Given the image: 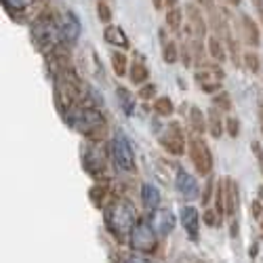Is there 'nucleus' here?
<instances>
[{"mask_svg":"<svg viewBox=\"0 0 263 263\" xmlns=\"http://www.w3.org/2000/svg\"><path fill=\"white\" fill-rule=\"evenodd\" d=\"M211 192H213V179H209V181H206V187H204V196H202V202H204V204H206L209 198H211Z\"/></svg>","mask_w":263,"mask_h":263,"instance_id":"nucleus-37","label":"nucleus"},{"mask_svg":"<svg viewBox=\"0 0 263 263\" xmlns=\"http://www.w3.org/2000/svg\"><path fill=\"white\" fill-rule=\"evenodd\" d=\"M162 59H164L166 63H175V61L179 59V51H177V45H175V42H164Z\"/></svg>","mask_w":263,"mask_h":263,"instance_id":"nucleus-29","label":"nucleus"},{"mask_svg":"<svg viewBox=\"0 0 263 263\" xmlns=\"http://www.w3.org/2000/svg\"><path fill=\"white\" fill-rule=\"evenodd\" d=\"M226 126H228V133H230L232 137H238V133H240V122H238V118H228V120H226Z\"/></svg>","mask_w":263,"mask_h":263,"instance_id":"nucleus-34","label":"nucleus"},{"mask_svg":"<svg viewBox=\"0 0 263 263\" xmlns=\"http://www.w3.org/2000/svg\"><path fill=\"white\" fill-rule=\"evenodd\" d=\"M34 5V0H3V7L11 17H19L21 11H26Z\"/></svg>","mask_w":263,"mask_h":263,"instance_id":"nucleus-20","label":"nucleus"},{"mask_svg":"<svg viewBox=\"0 0 263 263\" xmlns=\"http://www.w3.org/2000/svg\"><path fill=\"white\" fill-rule=\"evenodd\" d=\"M190 124H192V128L196 130V133H202V130L206 128V118H204V114L200 112L198 107L190 109Z\"/></svg>","mask_w":263,"mask_h":263,"instance_id":"nucleus-24","label":"nucleus"},{"mask_svg":"<svg viewBox=\"0 0 263 263\" xmlns=\"http://www.w3.org/2000/svg\"><path fill=\"white\" fill-rule=\"evenodd\" d=\"M209 53H211V57L217 59V61H223V59L228 57L226 45H223V42L219 40L217 36H211V38H209Z\"/></svg>","mask_w":263,"mask_h":263,"instance_id":"nucleus-22","label":"nucleus"},{"mask_svg":"<svg viewBox=\"0 0 263 263\" xmlns=\"http://www.w3.org/2000/svg\"><path fill=\"white\" fill-rule=\"evenodd\" d=\"M253 152H255V156H257V164H259V171H261V175H263V147H261L257 141H253Z\"/></svg>","mask_w":263,"mask_h":263,"instance_id":"nucleus-36","label":"nucleus"},{"mask_svg":"<svg viewBox=\"0 0 263 263\" xmlns=\"http://www.w3.org/2000/svg\"><path fill=\"white\" fill-rule=\"evenodd\" d=\"M185 15H187V21H190V32L194 34V40H202L206 36V21H204L200 9L194 3H187L185 5Z\"/></svg>","mask_w":263,"mask_h":263,"instance_id":"nucleus-11","label":"nucleus"},{"mask_svg":"<svg viewBox=\"0 0 263 263\" xmlns=\"http://www.w3.org/2000/svg\"><path fill=\"white\" fill-rule=\"evenodd\" d=\"M116 101H118L120 109L126 116H133V112H135V99H133V95L128 93L126 86H116Z\"/></svg>","mask_w":263,"mask_h":263,"instance_id":"nucleus-19","label":"nucleus"},{"mask_svg":"<svg viewBox=\"0 0 263 263\" xmlns=\"http://www.w3.org/2000/svg\"><path fill=\"white\" fill-rule=\"evenodd\" d=\"M59 36L63 42H68V45H74L80 36V21L74 13L65 11L61 15V21H59Z\"/></svg>","mask_w":263,"mask_h":263,"instance_id":"nucleus-9","label":"nucleus"},{"mask_svg":"<svg viewBox=\"0 0 263 263\" xmlns=\"http://www.w3.org/2000/svg\"><path fill=\"white\" fill-rule=\"evenodd\" d=\"M259 122H261V130H263V99L259 101Z\"/></svg>","mask_w":263,"mask_h":263,"instance_id":"nucleus-43","label":"nucleus"},{"mask_svg":"<svg viewBox=\"0 0 263 263\" xmlns=\"http://www.w3.org/2000/svg\"><path fill=\"white\" fill-rule=\"evenodd\" d=\"M97 15H99V21H103V24L109 26V21H112V9H109V5L105 3V0H99L97 3Z\"/></svg>","mask_w":263,"mask_h":263,"instance_id":"nucleus-30","label":"nucleus"},{"mask_svg":"<svg viewBox=\"0 0 263 263\" xmlns=\"http://www.w3.org/2000/svg\"><path fill=\"white\" fill-rule=\"evenodd\" d=\"M154 112H156L158 116L166 118V116H171V114L175 112V105H173V101H171L168 97H158V99L154 101Z\"/></svg>","mask_w":263,"mask_h":263,"instance_id":"nucleus-25","label":"nucleus"},{"mask_svg":"<svg viewBox=\"0 0 263 263\" xmlns=\"http://www.w3.org/2000/svg\"><path fill=\"white\" fill-rule=\"evenodd\" d=\"M105 223L118 236L126 234L128 230H133V223H135V206L124 198L114 200L105 209Z\"/></svg>","mask_w":263,"mask_h":263,"instance_id":"nucleus-2","label":"nucleus"},{"mask_svg":"<svg viewBox=\"0 0 263 263\" xmlns=\"http://www.w3.org/2000/svg\"><path fill=\"white\" fill-rule=\"evenodd\" d=\"M112 68H114L116 76H124V74H126L128 63H126V55H124V53L116 51V53L112 55Z\"/></svg>","mask_w":263,"mask_h":263,"instance_id":"nucleus-27","label":"nucleus"},{"mask_svg":"<svg viewBox=\"0 0 263 263\" xmlns=\"http://www.w3.org/2000/svg\"><path fill=\"white\" fill-rule=\"evenodd\" d=\"M259 198L263 200V187H259Z\"/></svg>","mask_w":263,"mask_h":263,"instance_id":"nucleus-46","label":"nucleus"},{"mask_svg":"<svg viewBox=\"0 0 263 263\" xmlns=\"http://www.w3.org/2000/svg\"><path fill=\"white\" fill-rule=\"evenodd\" d=\"M228 3H230V5H234V7H238L240 3H242V0H228Z\"/></svg>","mask_w":263,"mask_h":263,"instance_id":"nucleus-45","label":"nucleus"},{"mask_svg":"<svg viewBox=\"0 0 263 263\" xmlns=\"http://www.w3.org/2000/svg\"><path fill=\"white\" fill-rule=\"evenodd\" d=\"M213 105H217V109H230L232 107V101H230V95L228 93H217L215 99H213Z\"/></svg>","mask_w":263,"mask_h":263,"instance_id":"nucleus-31","label":"nucleus"},{"mask_svg":"<svg viewBox=\"0 0 263 263\" xmlns=\"http://www.w3.org/2000/svg\"><path fill=\"white\" fill-rule=\"evenodd\" d=\"M103 38L109 42V45H114V47H118V49H128V47H130L126 34H124L122 28H118V26H105Z\"/></svg>","mask_w":263,"mask_h":263,"instance_id":"nucleus-17","label":"nucleus"},{"mask_svg":"<svg viewBox=\"0 0 263 263\" xmlns=\"http://www.w3.org/2000/svg\"><path fill=\"white\" fill-rule=\"evenodd\" d=\"M242 61H245L247 70H249L251 74H259V70H261V57H259L255 51H247V53L242 55Z\"/></svg>","mask_w":263,"mask_h":263,"instance_id":"nucleus-26","label":"nucleus"},{"mask_svg":"<svg viewBox=\"0 0 263 263\" xmlns=\"http://www.w3.org/2000/svg\"><path fill=\"white\" fill-rule=\"evenodd\" d=\"M141 200H143V206L147 211L154 213L160 204V192L156 190V185H152V183H143L141 187Z\"/></svg>","mask_w":263,"mask_h":263,"instance_id":"nucleus-18","label":"nucleus"},{"mask_svg":"<svg viewBox=\"0 0 263 263\" xmlns=\"http://www.w3.org/2000/svg\"><path fill=\"white\" fill-rule=\"evenodd\" d=\"M240 209V194H238V183L232 177H226V215L236 221V215Z\"/></svg>","mask_w":263,"mask_h":263,"instance_id":"nucleus-12","label":"nucleus"},{"mask_svg":"<svg viewBox=\"0 0 263 263\" xmlns=\"http://www.w3.org/2000/svg\"><path fill=\"white\" fill-rule=\"evenodd\" d=\"M198 3H200V5H202V7L206 9V11H211V9H215V7H213V0H198Z\"/></svg>","mask_w":263,"mask_h":263,"instance_id":"nucleus-40","label":"nucleus"},{"mask_svg":"<svg viewBox=\"0 0 263 263\" xmlns=\"http://www.w3.org/2000/svg\"><path fill=\"white\" fill-rule=\"evenodd\" d=\"M124 263H149V261H145V259H141V257H130V259H126Z\"/></svg>","mask_w":263,"mask_h":263,"instance_id":"nucleus-41","label":"nucleus"},{"mask_svg":"<svg viewBox=\"0 0 263 263\" xmlns=\"http://www.w3.org/2000/svg\"><path fill=\"white\" fill-rule=\"evenodd\" d=\"M204 223H206V226H211V228L219 226V223H221V215H219L217 211H213V209L204 211Z\"/></svg>","mask_w":263,"mask_h":263,"instance_id":"nucleus-32","label":"nucleus"},{"mask_svg":"<svg viewBox=\"0 0 263 263\" xmlns=\"http://www.w3.org/2000/svg\"><path fill=\"white\" fill-rule=\"evenodd\" d=\"M160 145H162L166 152H171V154H175V156L183 154L185 141H183V133H181L179 124H175V122H173V124L166 128V133L160 137Z\"/></svg>","mask_w":263,"mask_h":263,"instance_id":"nucleus-8","label":"nucleus"},{"mask_svg":"<svg viewBox=\"0 0 263 263\" xmlns=\"http://www.w3.org/2000/svg\"><path fill=\"white\" fill-rule=\"evenodd\" d=\"M63 118L68 120V124L72 128H76L78 133H82L84 137H89L93 141H99L105 135L107 122H105L103 114L99 112V109H95V107H89V105L74 107L72 112H68Z\"/></svg>","mask_w":263,"mask_h":263,"instance_id":"nucleus-1","label":"nucleus"},{"mask_svg":"<svg viewBox=\"0 0 263 263\" xmlns=\"http://www.w3.org/2000/svg\"><path fill=\"white\" fill-rule=\"evenodd\" d=\"M206 126H209V130H211L213 137H219V135L223 133V122H221V118H219V109H217V107H213L211 112H209Z\"/></svg>","mask_w":263,"mask_h":263,"instance_id":"nucleus-21","label":"nucleus"},{"mask_svg":"<svg viewBox=\"0 0 263 263\" xmlns=\"http://www.w3.org/2000/svg\"><path fill=\"white\" fill-rule=\"evenodd\" d=\"M128 78L133 84H143L149 78V70L143 63H133V68H130V72H128Z\"/></svg>","mask_w":263,"mask_h":263,"instance_id":"nucleus-23","label":"nucleus"},{"mask_svg":"<svg viewBox=\"0 0 263 263\" xmlns=\"http://www.w3.org/2000/svg\"><path fill=\"white\" fill-rule=\"evenodd\" d=\"M162 7H164V0H154V9L156 11H160Z\"/></svg>","mask_w":263,"mask_h":263,"instance_id":"nucleus-44","label":"nucleus"},{"mask_svg":"<svg viewBox=\"0 0 263 263\" xmlns=\"http://www.w3.org/2000/svg\"><path fill=\"white\" fill-rule=\"evenodd\" d=\"M175 187H177V192L187 200L196 198V194H198V183H196V179L185 171L177 173V177H175Z\"/></svg>","mask_w":263,"mask_h":263,"instance_id":"nucleus-14","label":"nucleus"},{"mask_svg":"<svg viewBox=\"0 0 263 263\" xmlns=\"http://www.w3.org/2000/svg\"><path fill=\"white\" fill-rule=\"evenodd\" d=\"M181 223H183V228L192 240H198V226H200L198 211L194 206H183L181 209Z\"/></svg>","mask_w":263,"mask_h":263,"instance_id":"nucleus-15","label":"nucleus"},{"mask_svg":"<svg viewBox=\"0 0 263 263\" xmlns=\"http://www.w3.org/2000/svg\"><path fill=\"white\" fill-rule=\"evenodd\" d=\"M59 24H53V19L47 15H40L32 24V40L38 51L42 53H53L59 40Z\"/></svg>","mask_w":263,"mask_h":263,"instance_id":"nucleus-3","label":"nucleus"},{"mask_svg":"<svg viewBox=\"0 0 263 263\" xmlns=\"http://www.w3.org/2000/svg\"><path fill=\"white\" fill-rule=\"evenodd\" d=\"M109 149H112V158H114V164L128 173V171H133L135 168V154H133V147H130V141L124 133H118L114 135L112 143H109Z\"/></svg>","mask_w":263,"mask_h":263,"instance_id":"nucleus-4","label":"nucleus"},{"mask_svg":"<svg viewBox=\"0 0 263 263\" xmlns=\"http://www.w3.org/2000/svg\"><path fill=\"white\" fill-rule=\"evenodd\" d=\"M139 97L141 99H152V97H156V84H143V89L139 91Z\"/></svg>","mask_w":263,"mask_h":263,"instance_id":"nucleus-33","label":"nucleus"},{"mask_svg":"<svg viewBox=\"0 0 263 263\" xmlns=\"http://www.w3.org/2000/svg\"><path fill=\"white\" fill-rule=\"evenodd\" d=\"M181 19H183L181 9H171V11L166 13V26H168L171 30H179Z\"/></svg>","mask_w":263,"mask_h":263,"instance_id":"nucleus-28","label":"nucleus"},{"mask_svg":"<svg viewBox=\"0 0 263 263\" xmlns=\"http://www.w3.org/2000/svg\"><path fill=\"white\" fill-rule=\"evenodd\" d=\"M253 215H255V217H261V202H259V200L253 202Z\"/></svg>","mask_w":263,"mask_h":263,"instance_id":"nucleus-39","label":"nucleus"},{"mask_svg":"<svg viewBox=\"0 0 263 263\" xmlns=\"http://www.w3.org/2000/svg\"><path fill=\"white\" fill-rule=\"evenodd\" d=\"M149 226L156 234L166 236L175 228V217H173V213L168 209H156L154 213L149 215Z\"/></svg>","mask_w":263,"mask_h":263,"instance_id":"nucleus-10","label":"nucleus"},{"mask_svg":"<svg viewBox=\"0 0 263 263\" xmlns=\"http://www.w3.org/2000/svg\"><path fill=\"white\" fill-rule=\"evenodd\" d=\"M82 164L91 175L97 177V175H101L105 171V156L99 152V147H89L84 152V156H82Z\"/></svg>","mask_w":263,"mask_h":263,"instance_id":"nucleus-13","label":"nucleus"},{"mask_svg":"<svg viewBox=\"0 0 263 263\" xmlns=\"http://www.w3.org/2000/svg\"><path fill=\"white\" fill-rule=\"evenodd\" d=\"M190 158L194 162V168L200 175H209L213 171V154L200 137H194L190 141Z\"/></svg>","mask_w":263,"mask_h":263,"instance_id":"nucleus-5","label":"nucleus"},{"mask_svg":"<svg viewBox=\"0 0 263 263\" xmlns=\"http://www.w3.org/2000/svg\"><path fill=\"white\" fill-rule=\"evenodd\" d=\"M130 247L141 251V253H149V251L156 249V234L149 223L139 221L133 228V232H130Z\"/></svg>","mask_w":263,"mask_h":263,"instance_id":"nucleus-6","label":"nucleus"},{"mask_svg":"<svg viewBox=\"0 0 263 263\" xmlns=\"http://www.w3.org/2000/svg\"><path fill=\"white\" fill-rule=\"evenodd\" d=\"M164 7L171 11V9H177V0H164Z\"/></svg>","mask_w":263,"mask_h":263,"instance_id":"nucleus-42","label":"nucleus"},{"mask_svg":"<svg viewBox=\"0 0 263 263\" xmlns=\"http://www.w3.org/2000/svg\"><path fill=\"white\" fill-rule=\"evenodd\" d=\"M261 228H263V219H261Z\"/></svg>","mask_w":263,"mask_h":263,"instance_id":"nucleus-47","label":"nucleus"},{"mask_svg":"<svg viewBox=\"0 0 263 263\" xmlns=\"http://www.w3.org/2000/svg\"><path fill=\"white\" fill-rule=\"evenodd\" d=\"M223 70L219 65H204V70L196 72V82L200 84V89L204 93H219L221 89V80H223Z\"/></svg>","mask_w":263,"mask_h":263,"instance_id":"nucleus-7","label":"nucleus"},{"mask_svg":"<svg viewBox=\"0 0 263 263\" xmlns=\"http://www.w3.org/2000/svg\"><path fill=\"white\" fill-rule=\"evenodd\" d=\"M103 196H105V187H99V185H97V187L91 190V200H93L97 206L103 202Z\"/></svg>","mask_w":263,"mask_h":263,"instance_id":"nucleus-35","label":"nucleus"},{"mask_svg":"<svg viewBox=\"0 0 263 263\" xmlns=\"http://www.w3.org/2000/svg\"><path fill=\"white\" fill-rule=\"evenodd\" d=\"M253 5L257 7V11H259V17H261V21H263V0H253Z\"/></svg>","mask_w":263,"mask_h":263,"instance_id":"nucleus-38","label":"nucleus"},{"mask_svg":"<svg viewBox=\"0 0 263 263\" xmlns=\"http://www.w3.org/2000/svg\"><path fill=\"white\" fill-rule=\"evenodd\" d=\"M240 28H242V38L249 47H259V42H261V34H259V28L257 24L249 17V15H242L240 17Z\"/></svg>","mask_w":263,"mask_h":263,"instance_id":"nucleus-16","label":"nucleus"}]
</instances>
